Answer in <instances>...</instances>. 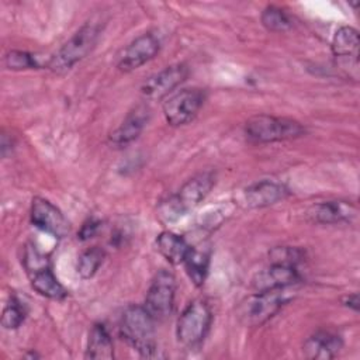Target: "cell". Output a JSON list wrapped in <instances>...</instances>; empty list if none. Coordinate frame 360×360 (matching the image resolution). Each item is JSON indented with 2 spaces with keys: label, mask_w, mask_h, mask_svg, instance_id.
Here are the masks:
<instances>
[{
  "label": "cell",
  "mask_w": 360,
  "mask_h": 360,
  "mask_svg": "<svg viewBox=\"0 0 360 360\" xmlns=\"http://www.w3.org/2000/svg\"><path fill=\"white\" fill-rule=\"evenodd\" d=\"M215 184V174L212 172H201L187 180L180 190L169 197L159 207V217L166 221H176L195 208L211 191Z\"/></svg>",
  "instance_id": "cell-1"
},
{
  "label": "cell",
  "mask_w": 360,
  "mask_h": 360,
  "mask_svg": "<svg viewBox=\"0 0 360 360\" xmlns=\"http://www.w3.org/2000/svg\"><path fill=\"white\" fill-rule=\"evenodd\" d=\"M155 322L143 305H131L121 316L122 338L143 357L153 356L156 350Z\"/></svg>",
  "instance_id": "cell-2"
},
{
  "label": "cell",
  "mask_w": 360,
  "mask_h": 360,
  "mask_svg": "<svg viewBox=\"0 0 360 360\" xmlns=\"http://www.w3.org/2000/svg\"><path fill=\"white\" fill-rule=\"evenodd\" d=\"M101 34V25L94 21H89L82 25L49 59L48 68L52 72L62 73L69 70L73 65L86 58L96 46Z\"/></svg>",
  "instance_id": "cell-3"
},
{
  "label": "cell",
  "mask_w": 360,
  "mask_h": 360,
  "mask_svg": "<svg viewBox=\"0 0 360 360\" xmlns=\"http://www.w3.org/2000/svg\"><path fill=\"white\" fill-rule=\"evenodd\" d=\"M304 132L305 128L301 122L291 118L274 117L269 114L255 115L245 124L246 136L257 143L295 139L304 135Z\"/></svg>",
  "instance_id": "cell-4"
},
{
  "label": "cell",
  "mask_w": 360,
  "mask_h": 360,
  "mask_svg": "<svg viewBox=\"0 0 360 360\" xmlns=\"http://www.w3.org/2000/svg\"><path fill=\"white\" fill-rule=\"evenodd\" d=\"M288 300L287 288L255 292L240 302L236 314L242 325L260 326L273 318Z\"/></svg>",
  "instance_id": "cell-5"
},
{
  "label": "cell",
  "mask_w": 360,
  "mask_h": 360,
  "mask_svg": "<svg viewBox=\"0 0 360 360\" xmlns=\"http://www.w3.org/2000/svg\"><path fill=\"white\" fill-rule=\"evenodd\" d=\"M212 321L210 305L204 300L191 301L177 319L176 336L186 347L198 346L207 336Z\"/></svg>",
  "instance_id": "cell-6"
},
{
  "label": "cell",
  "mask_w": 360,
  "mask_h": 360,
  "mask_svg": "<svg viewBox=\"0 0 360 360\" xmlns=\"http://www.w3.org/2000/svg\"><path fill=\"white\" fill-rule=\"evenodd\" d=\"M176 280L167 270H160L155 274L145 298V309L155 321L166 319L174 307Z\"/></svg>",
  "instance_id": "cell-7"
},
{
  "label": "cell",
  "mask_w": 360,
  "mask_h": 360,
  "mask_svg": "<svg viewBox=\"0 0 360 360\" xmlns=\"http://www.w3.org/2000/svg\"><path fill=\"white\" fill-rule=\"evenodd\" d=\"M205 101V93L201 89H183L170 96L163 103V115L172 127H180L190 122Z\"/></svg>",
  "instance_id": "cell-8"
},
{
  "label": "cell",
  "mask_w": 360,
  "mask_h": 360,
  "mask_svg": "<svg viewBox=\"0 0 360 360\" xmlns=\"http://www.w3.org/2000/svg\"><path fill=\"white\" fill-rule=\"evenodd\" d=\"M359 32L353 27H340L332 39V52L338 66L357 79L359 70Z\"/></svg>",
  "instance_id": "cell-9"
},
{
  "label": "cell",
  "mask_w": 360,
  "mask_h": 360,
  "mask_svg": "<svg viewBox=\"0 0 360 360\" xmlns=\"http://www.w3.org/2000/svg\"><path fill=\"white\" fill-rule=\"evenodd\" d=\"M31 222L38 229L55 238H65L70 231L69 221L65 218L62 211L51 201L41 197H35L32 200Z\"/></svg>",
  "instance_id": "cell-10"
},
{
  "label": "cell",
  "mask_w": 360,
  "mask_h": 360,
  "mask_svg": "<svg viewBox=\"0 0 360 360\" xmlns=\"http://www.w3.org/2000/svg\"><path fill=\"white\" fill-rule=\"evenodd\" d=\"M160 49L159 38L152 32H145L135 38L120 55L118 69L121 72H132L156 56Z\"/></svg>",
  "instance_id": "cell-11"
},
{
  "label": "cell",
  "mask_w": 360,
  "mask_h": 360,
  "mask_svg": "<svg viewBox=\"0 0 360 360\" xmlns=\"http://www.w3.org/2000/svg\"><path fill=\"white\" fill-rule=\"evenodd\" d=\"M188 75V69L183 63H176L170 65L160 72L155 73L153 76L148 77L142 86H141V93L148 98V100H158L169 93H172L180 83L186 80Z\"/></svg>",
  "instance_id": "cell-12"
},
{
  "label": "cell",
  "mask_w": 360,
  "mask_h": 360,
  "mask_svg": "<svg viewBox=\"0 0 360 360\" xmlns=\"http://www.w3.org/2000/svg\"><path fill=\"white\" fill-rule=\"evenodd\" d=\"M300 278L301 277L295 266L270 263V266L255 274L252 287L256 292L281 290L298 283Z\"/></svg>",
  "instance_id": "cell-13"
},
{
  "label": "cell",
  "mask_w": 360,
  "mask_h": 360,
  "mask_svg": "<svg viewBox=\"0 0 360 360\" xmlns=\"http://www.w3.org/2000/svg\"><path fill=\"white\" fill-rule=\"evenodd\" d=\"M149 107L146 104H138L132 108L124 121L118 125L115 131L111 132L110 141L115 146H125L135 141L141 132L143 131L148 120H149Z\"/></svg>",
  "instance_id": "cell-14"
},
{
  "label": "cell",
  "mask_w": 360,
  "mask_h": 360,
  "mask_svg": "<svg viewBox=\"0 0 360 360\" xmlns=\"http://www.w3.org/2000/svg\"><path fill=\"white\" fill-rule=\"evenodd\" d=\"M288 195V190L276 181L262 180L243 191V202L250 208H262L273 205Z\"/></svg>",
  "instance_id": "cell-15"
},
{
  "label": "cell",
  "mask_w": 360,
  "mask_h": 360,
  "mask_svg": "<svg viewBox=\"0 0 360 360\" xmlns=\"http://www.w3.org/2000/svg\"><path fill=\"white\" fill-rule=\"evenodd\" d=\"M342 338L330 330H316L312 333L302 346L304 356L315 360L333 359L342 349Z\"/></svg>",
  "instance_id": "cell-16"
},
{
  "label": "cell",
  "mask_w": 360,
  "mask_h": 360,
  "mask_svg": "<svg viewBox=\"0 0 360 360\" xmlns=\"http://www.w3.org/2000/svg\"><path fill=\"white\" fill-rule=\"evenodd\" d=\"M356 214H357L356 205L342 200L323 201L321 204L314 205L308 212L312 221L319 224L349 222L356 218Z\"/></svg>",
  "instance_id": "cell-17"
},
{
  "label": "cell",
  "mask_w": 360,
  "mask_h": 360,
  "mask_svg": "<svg viewBox=\"0 0 360 360\" xmlns=\"http://www.w3.org/2000/svg\"><path fill=\"white\" fill-rule=\"evenodd\" d=\"M30 276V281L32 288L51 300H63L68 294V291L65 290V287L58 281V278L55 277V274L51 270V266H42L31 273H28Z\"/></svg>",
  "instance_id": "cell-18"
},
{
  "label": "cell",
  "mask_w": 360,
  "mask_h": 360,
  "mask_svg": "<svg viewBox=\"0 0 360 360\" xmlns=\"http://www.w3.org/2000/svg\"><path fill=\"white\" fill-rule=\"evenodd\" d=\"M84 357L94 360H111L114 357L112 340L103 323H96L91 326L87 338Z\"/></svg>",
  "instance_id": "cell-19"
},
{
  "label": "cell",
  "mask_w": 360,
  "mask_h": 360,
  "mask_svg": "<svg viewBox=\"0 0 360 360\" xmlns=\"http://www.w3.org/2000/svg\"><path fill=\"white\" fill-rule=\"evenodd\" d=\"M156 248L158 252L172 264L183 263L190 245L184 240L183 236L165 231L158 235L156 238Z\"/></svg>",
  "instance_id": "cell-20"
},
{
  "label": "cell",
  "mask_w": 360,
  "mask_h": 360,
  "mask_svg": "<svg viewBox=\"0 0 360 360\" xmlns=\"http://www.w3.org/2000/svg\"><path fill=\"white\" fill-rule=\"evenodd\" d=\"M183 264L186 267V271H187L190 280L195 285H202L204 280L207 277V271H208L210 256L205 252L190 246V249L183 260Z\"/></svg>",
  "instance_id": "cell-21"
},
{
  "label": "cell",
  "mask_w": 360,
  "mask_h": 360,
  "mask_svg": "<svg viewBox=\"0 0 360 360\" xmlns=\"http://www.w3.org/2000/svg\"><path fill=\"white\" fill-rule=\"evenodd\" d=\"M104 260V250L98 246L89 248L84 250L77 260V274L82 278L93 277Z\"/></svg>",
  "instance_id": "cell-22"
},
{
  "label": "cell",
  "mask_w": 360,
  "mask_h": 360,
  "mask_svg": "<svg viewBox=\"0 0 360 360\" xmlns=\"http://www.w3.org/2000/svg\"><path fill=\"white\" fill-rule=\"evenodd\" d=\"M262 24L273 32H284L291 28L292 21L288 14L276 6H269L262 13Z\"/></svg>",
  "instance_id": "cell-23"
},
{
  "label": "cell",
  "mask_w": 360,
  "mask_h": 360,
  "mask_svg": "<svg viewBox=\"0 0 360 360\" xmlns=\"http://www.w3.org/2000/svg\"><path fill=\"white\" fill-rule=\"evenodd\" d=\"M25 319V308L17 297H10L1 314V325L6 329H17Z\"/></svg>",
  "instance_id": "cell-24"
},
{
  "label": "cell",
  "mask_w": 360,
  "mask_h": 360,
  "mask_svg": "<svg viewBox=\"0 0 360 360\" xmlns=\"http://www.w3.org/2000/svg\"><path fill=\"white\" fill-rule=\"evenodd\" d=\"M3 65L6 69L10 70H25V69H32L37 68V60L35 58L24 51H10L4 55Z\"/></svg>",
  "instance_id": "cell-25"
},
{
  "label": "cell",
  "mask_w": 360,
  "mask_h": 360,
  "mask_svg": "<svg viewBox=\"0 0 360 360\" xmlns=\"http://www.w3.org/2000/svg\"><path fill=\"white\" fill-rule=\"evenodd\" d=\"M270 263H278V264H287V266H295L302 259V252L298 248L291 246H278L270 250L269 253Z\"/></svg>",
  "instance_id": "cell-26"
},
{
  "label": "cell",
  "mask_w": 360,
  "mask_h": 360,
  "mask_svg": "<svg viewBox=\"0 0 360 360\" xmlns=\"http://www.w3.org/2000/svg\"><path fill=\"white\" fill-rule=\"evenodd\" d=\"M98 226H100V222H98V221H96V219H89V221L82 226V231H80V233H79V238L83 239V240H86V239H89V238H93V236L96 235Z\"/></svg>",
  "instance_id": "cell-27"
},
{
  "label": "cell",
  "mask_w": 360,
  "mask_h": 360,
  "mask_svg": "<svg viewBox=\"0 0 360 360\" xmlns=\"http://www.w3.org/2000/svg\"><path fill=\"white\" fill-rule=\"evenodd\" d=\"M345 305L352 308L353 311H357L359 309V295H357V292H353V294L347 295L346 300H345Z\"/></svg>",
  "instance_id": "cell-28"
}]
</instances>
